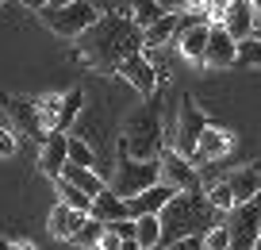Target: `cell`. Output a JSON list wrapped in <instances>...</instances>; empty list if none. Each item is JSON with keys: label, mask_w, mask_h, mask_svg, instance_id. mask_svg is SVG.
<instances>
[{"label": "cell", "mask_w": 261, "mask_h": 250, "mask_svg": "<svg viewBox=\"0 0 261 250\" xmlns=\"http://www.w3.org/2000/svg\"><path fill=\"white\" fill-rule=\"evenodd\" d=\"M135 54H142V31L127 12H100V19L77 39V58L104 73H119V65Z\"/></svg>", "instance_id": "1"}, {"label": "cell", "mask_w": 261, "mask_h": 250, "mask_svg": "<svg viewBox=\"0 0 261 250\" xmlns=\"http://www.w3.org/2000/svg\"><path fill=\"white\" fill-rule=\"evenodd\" d=\"M223 212H215L207 204L204 189H192V193H180L173 196L169 204L162 208V246H173V242H185V239H204L215 223H223Z\"/></svg>", "instance_id": "2"}, {"label": "cell", "mask_w": 261, "mask_h": 250, "mask_svg": "<svg viewBox=\"0 0 261 250\" xmlns=\"http://www.w3.org/2000/svg\"><path fill=\"white\" fill-rule=\"evenodd\" d=\"M119 150L130 154L139 162H158L169 150V127L162 123V100L150 97L142 108L123 120V135H119Z\"/></svg>", "instance_id": "3"}, {"label": "cell", "mask_w": 261, "mask_h": 250, "mask_svg": "<svg viewBox=\"0 0 261 250\" xmlns=\"http://www.w3.org/2000/svg\"><path fill=\"white\" fill-rule=\"evenodd\" d=\"M158 181H162V166L158 162H139V158H130V154L115 150V170H112V181H108V189L115 196L130 200V196L154 189Z\"/></svg>", "instance_id": "4"}, {"label": "cell", "mask_w": 261, "mask_h": 250, "mask_svg": "<svg viewBox=\"0 0 261 250\" xmlns=\"http://www.w3.org/2000/svg\"><path fill=\"white\" fill-rule=\"evenodd\" d=\"M39 19H42L54 35L77 42V39H81V35L100 19V8H96V4H89V0H77V4H65V8H42Z\"/></svg>", "instance_id": "5"}, {"label": "cell", "mask_w": 261, "mask_h": 250, "mask_svg": "<svg viewBox=\"0 0 261 250\" xmlns=\"http://www.w3.org/2000/svg\"><path fill=\"white\" fill-rule=\"evenodd\" d=\"M207 131L204 112L196 108L192 97H180L177 104V123L169 127V150H177L180 158H196V146H200V135Z\"/></svg>", "instance_id": "6"}, {"label": "cell", "mask_w": 261, "mask_h": 250, "mask_svg": "<svg viewBox=\"0 0 261 250\" xmlns=\"http://www.w3.org/2000/svg\"><path fill=\"white\" fill-rule=\"evenodd\" d=\"M223 223H227V231H230V250H257V239H261V200L238 204Z\"/></svg>", "instance_id": "7"}, {"label": "cell", "mask_w": 261, "mask_h": 250, "mask_svg": "<svg viewBox=\"0 0 261 250\" xmlns=\"http://www.w3.org/2000/svg\"><path fill=\"white\" fill-rule=\"evenodd\" d=\"M119 77L127 81L130 89L139 93V97H154L158 93V81H162V73H158V65H154V58L142 50V54H135V58H127V62L119 65Z\"/></svg>", "instance_id": "8"}, {"label": "cell", "mask_w": 261, "mask_h": 250, "mask_svg": "<svg viewBox=\"0 0 261 250\" xmlns=\"http://www.w3.org/2000/svg\"><path fill=\"white\" fill-rule=\"evenodd\" d=\"M158 166H162V181L173 185L177 193H192V189H200V170H196L192 158H180L177 150H165L162 158H158Z\"/></svg>", "instance_id": "9"}, {"label": "cell", "mask_w": 261, "mask_h": 250, "mask_svg": "<svg viewBox=\"0 0 261 250\" xmlns=\"http://www.w3.org/2000/svg\"><path fill=\"white\" fill-rule=\"evenodd\" d=\"M180 35H177V50L180 58H188V62H204L207 54V35H212V24L200 16H180Z\"/></svg>", "instance_id": "10"}, {"label": "cell", "mask_w": 261, "mask_h": 250, "mask_svg": "<svg viewBox=\"0 0 261 250\" xmlns=\"http://www.w3.org/2000/svg\"><path fill=\"white\" fill-rule=\"evenodd\" d=\"M234 150V135H230L227 127H215V123H207V131L200 135V146H196V170H204V166H212V162L227 158V154Z\"/></svg>", "instance_id": "11"}, {"label": "cell", "mask_w": 261, "mask_h": 250, "mask_svg": "<svg viewBox=\"0 0 261 250\" xmlns=\"http://www.w3.org/2000/svg\"><path fill=\"white\" fill-rule=\"evenodd\" d=\"M65 166H69V135L54 131V135H46V143L39 146V170L46 173L50 181H58L65 173Z\"/></svg>", "instance_id": "12"}, {"label": "cell", "mask_w": 261, "mask_h": 250, "mask_svg": "<svg viewBox=\"0 0 261 250\" xmlns=\"http://www.w3.org/2000/svg\"><path fill=\"white\" fill-rule=\"evenodd\" d=\"M204 65H212V70H227V65H238V42L227 35V27H223V24H212Z\"/></svg>", "instance_id": "13"}, {"label": "cell", "mask_w": 261, "mask_h": 250, "mask_svg": "<svg viewBox=\"0 0 261 250\" xmlns=\"http://www.w3.org/2000/svg\"><path fill=\"white\" fill-rule=\"evenodd\" d=\"M219 24L227 27V35L234 42L253 39V8H250V0H227V4H223Z\"/></svg>", "instance_id": "14"}, {"label": "cell", "mask_w": 261, "mask_h": 250, "mask_svg": "<svg viewBox=\"0 0 261 250\" xmlns=\"http://www.w3.org/2000/svg\"><path fill=\"white\" fill-rule=\"evenodd\" d=\"M173 196H180L173 185H165V181H158L154 189H146V193H139V196H130L127 200V212H130V219H142V216H162V208L173 200Z\"/></svg>", "instance_id": "15"}, {"label": "cell", "mask_w": 261, "mask_h": 250, "mask_svg": "<svg viewBox=\"0 0 261 250\" xmlns=\"http://www.w3.org/2000/svg\"><path fill=\"white\" fill-rule=\"evenodd\" d=\"M227 185H230V196H234V208L238 204H253L261 196V170L257 166H242V170L227 173Z\"/></svg>", "instance_id": "16"}, {"label": "cell", "mask_w": 261, "mask_h": 250, "mask_svg": "<svg viewBox=\"0 0 261 250\" xmlns=\"http://www.w3.org/2000/svg\"><path fill=\"white\" fill-rule=\"evenodd\" d=\"M85 212H73V208H65V204H54L50 208V219H46V227H50V235L54 239H62V242H73L77 239V231L85 227Z\"/></svg>", "instance_id": "17"}, {"label": "cell", "mask_w": 261, "mask_h": 250, "mask_svg": "<svg viewBox=\"0 0 261 250\" xmlns=\"http://www.w3.org/2000/svg\"><path fill=\"white\" fill-rule=\"evenodd\" d=\"M92 219H100L104 227H112V223H119V219H130V212H127V200L123 196H115L112 189L108 193H100L96 200H92V212H89Z\"/></svg>", "instance_id": "18"}, {"label": "cell", "mask_w": 261, "mask_h": 250, "mask_svg": "<svg viewBox=\"0 0 261 250\" xmlns=\"http://www.w3.org/2000/svg\"><path fill=\"white\" fill-rule=\"evenodd\" d=\"M180 27H185V24H180V16H162L150 31H142V50L150 54V50L165 47L169 39H177V35H180Z\"/></svg>", "instance_id": "19"}, {"label": "cell", "mask_w": 261, "mask_h": 250, "mask_svg": "<svg viewBox=\"0 0 261 250\" xmlns=\"http://www.w3.org/2000/svg\"><path fill=\"white\" fill-rule=\"evenodd\" d=\"M69 185H77L85 196H92L96 200L100 193H108V181H104V173H96V170H81V166H65V173H62Z\"/></svg>", "instance_id": "20"}, {"label": "cell", "mask_w": 261, "mask_h": 250, "mask_svg": "<svg viewBox=\"0 0 261 250\" xmlns=\"http://www.w3.org/2000/svg\"><path fill=\"white\" fill-rule=\"evenodd\" d=\"M127 16L135 19V27H139V31H150V27H154L165 12H162V4H158V0H130Z\"/></svg>", "instance_id": "21"}, {"label": "cell", "mask_w": 261, "mask_h": 250, "mask_svg": "<svg viewBox=\"0 0 261 250\" xmlns=\"http://www.w3.org/2000/svg\"><path fill=\"white\" fill-rule=\"evenodd\" d=\"M54 189H58V204H65V208H73V212H85V216L92 212V196H85L81 189L69 185L65 177H58V181H54Z\"/></svg>", "instance_id": "22"}, {"label": "cell", "mask_w": 261, "mask_h": 250, "mask_svg": "<svg viewBox=\"0 0 261 250\" xmlns=\"http://www.w3.org/2000/svg\"><path fill=\"white\" fill-rule=\"evenodd\" d=\"M69 166H81V170H96V173H100L96 150H92L85 139H77V135H69Z\"/></svg>", "instance_id": "23"}, {"label": "cell", "mask_w": 261, "mask_h": 250, "mask_svg": "<svg viewBox=\"0 0 261 250\" xmlns=\"http://www.w3.org/2000/svg\"><path fill=\"white\" fill-rule=\"evenodd\" d=\"M204 193H207V204H212L215 212H223V216H230V212H234V196H230L227 177H219V181H212V185H204Z\"/></svg>", "instance_id": "24"}, {"label": "cell", "mask_w": 261, "mask_h": 250, "mask_svg": "<svg viewBox=\"0 0 261 250\" xmlns=\"http://www.w3.org/2000/svg\"><path fill=\"white\" fill-rule=\"evenodd\" d=\"M100 235H104V223H100V219H85V227H81V231H77V246H89V250H96L100 246Z\"/></svg>", "instance_id": "25"}, {"label": "cell", "mask_w": 261, "mask_h": 250, "mask_svg": "<svg viewBox=\"0 0 261 250\" xmlns=\"http://www.w3.org/2000/svg\"><path fill=\"white\" fill-rule=\"evenodd\" d=\"M238 65H253V70H261V39L238 42Z\"/></svg>", "instance_id": "26"}, {"label": "cell", "mask_w": 261, "mask_h": 250, "mask_svg": "<svg viewBox=\"0 0 261 250\" xmlns=\"http://www.w3.org/2000/svg\"><path fill=\"white\" fill-rule=\"evenodd\" d=\"M204 250H230V231H227V223H215L212 231L204 235Z\"/></svg>", "instance_id": "27"}, {"label": "cell", "mask_w": 261, "mask_h": 250, "mask_svg": "<svg viewBox=\"0 0 261 250\" xmlns=\"http://www.w3.org/2000/svg\"><path fill=\"white\" fill-rule=\"evenodd\" d=\"M16 146H19L16 131H8V127H0V158H12V154H16Z\"/></svg>", "instance_id": "28"}, {"label": "cell", "mask_w": 261, "mask_h": 250, "mask_svg": "<svg viewBox=\"0 0 261 250\" xmlns=\"http://www.w3.org/2000/svg\"><path fill=\"white\" fill-rule=\"evenodd\" d=\"M96 250H123V239L112 231V227H104V235H100V246Z\"/></svg>", "instance_id": "29"}, {"label": "cell", "mask_w": 261, "mask_h": 250, "mask_svg": "<svg viewBox=\"0 0 261 250\" xmlns=\"http://www.w3.org/2000/svg\"><path fill=\"white\" fill-rule=\"evenodd\" d=\"M162 250H204V239H185V242H173V246H162Z\"/></svg>", "instance_id": "30"}, {"label": "cell", "mask_w": 261, "mask_h": 250, "mask_svg": "<svg viewBox=\"0 0 261 250\" xmlns=\"http://www.w3.org/2000/svg\"><path fill=\"white\" fill-rule=\"evenodd\" d=\"M23 8H31V12H42V8H50V0H19Z\"/></svg>", "instance_id": "31"}, {"label": "cell", "mask_w": 261, "mask_h": 250, "mask_svg": "<svg viewBox=\"0 0 261 250\" xmlns=\"http://www.w3.org/2000/svg\"><path fill=\"white\" fill-rule=\"evenodd\" d=\"M0 250H19V242H12V239H0Z\"/></svg>", "instance_id": "32"}, {"label": "cell", "mask_w": 261, "mask_h": 250, "mask_svg": "<svg viewBox=\"0 0 261 250\" xmlns=\"http://www.w3.org/2000/svg\"><path fill=\"white\" fill-rule=\"evenodd\" d=\"M65 4H77V0H50V8H65Z\"/></svg>", "instance_id": "33"}, {"label": "cell", "mask_w": 261, "mask_h": 250, "mask_svg": "<svg viewBox=\"0 0 261 250\" xmlns=\"http://www.w3.org/2000/svg\"><path fill=\"white\" fill-rule=\"evenodd\" d=\"M123 250H139V242H123Z\"/></svg>", "instance_id": "34"}, {"label": "cell", "mask_w": 261, "mask_h": 250, "mask_svg": "<svg viewBox=\"0 0 261 250\" xmlns=\"http://www.w3.org/2000/svg\"><path fill=\"white\" fill-rule=\"evenodd\" d=\"M257 250H261V239H257Z\"/></svg>", "instance_id": "35"}, {"label": "cell", "mask_w": 261, "mask_h": 250, "mask_svg": "<svg viewBox=\"0 0 261 250\" xmlns=\"http://www.w3.org/2000/svg\"><path fill=\"white\" fill-rule=\"evenodd\" d=\"M0 4H4V0H0Z\"/></svg>", "instance_id": "36"}]
</instances>
